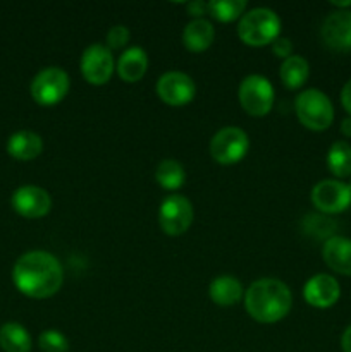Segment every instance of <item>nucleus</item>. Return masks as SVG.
I'll return each mask as SVG.
<instances>
[{
	"label": "nucleus",
	"mask_w": 351,
	"mask_h": 352,
	"mask_svg": "<svg viewBox=\"0 0 351 352\" xmlns=\"http://www.w3.org/2000/svg\"><path fill=\"white\" fill-rule=\"evenodd\" d=\"M210 299L219 306H234L243 298V285L231 275H222L210 284Z\"/></svg>",
	"instance_id": "nucleus-19"
},
{
	"label": "nucleus",
	"mask_w": 351,
	"mask_h": 352,
	"mask_svg": "<svg viewBox=\"0 0 351 352\" xmlns=\"http://www.w3.org/2000/svg\"><path fill=\"white\" fill-rule=\"evenodd\" d=\"M348 186H350V189H351V181H350V184H348Z\"/></svg>",
	"instance_id": "nucleus-33"
},
{
	"label": "nucleus",
	"mask_w": 351,
	"mask_h": 352,
	"mask_svg": "<svg viewBox=\"0 0 351 352\" xmlns=\"http://www.w3.org/2000/svg\"><path fill=\"white\" fill-rule=\"evenodd\" d=\"M196 86L188 74L179 71L165 72L157 81V95L171 107H182L195 98Z\"/></svg>",
	"instance_id": "nucleus-11"
},
{
	"label": "nucleus",
	"mask_w": 351,
	"mask_h": 352,
	"mask_svg": "<svg viewBox=\"0 0 351 352\" xmlns=\"http://www.w3.org/2000/svg\"><path fill=\"white\" fill-rule=\"evenodd\" d=\"M322 258L327 267L341 275H351V239L334 236L323 243Z\"/></svg>",
	"instance_id": "nucleus-15"
},
{
	"label": "nucleus",
	"mask_w": 351,
	"mask_h": 352,
	"mask_svg": "<svg viewBox=\"0 0 351 352\" xmlns=\"http://www.w3.org/2000/svg\"><path fill=\"white\" fill-rule=\"evenodd\" d=\"M341 347H343V352H351V325L344 330L341 337Z\"/></svg>",
	"instance_id": "nucleus-31"
},
{
	"label": "nucleus",
	"mask_w": 351,
	"mask_h": 352,
	"mask_svg": "<svg viewBox=\"0 0 351 352\" xmlns=\"http://www.w3.org/2000/svg\"><path fill=\"white\" fill-rule=\"evenodd\" d=\"M240 103L246 113L253 117L267 116L274 105V88L264 76L251 74L240 85Z\"/></svg>",
	"instance_id": "nucleus-5"
},
{
	"label": "nucleus",
	"mask_w": 351,
	"mask_h": 352,
	"mask_svg": "<svg viewBox=\"0 0 351 352\" xmlns=\"http://www.w3.org/2000/svg\"><path fill=\"white\" fill-rule=\"evenodd\" d=\"M43 151V141L33 131L14 133L7 141V153L16 160H34Z\"/></svg>",
	"instance_id": "nucleus-16"
},
{
	"label": "nucleus",
	"mask_w": 351,
	"mask_h": 352,
	"mask_svg": "<svg viewBox=\"0 0 351 352\" xmlns=\"http://www.w3.org/2000/svg\"><path fill=\"white\" fill-rule=\"evenodd\" d=\"M246 9L244 0H212L209 2V14L220 23H231L243 16Z\"/></svg>",
	"instance_id": "nucleus-25"
},
{
	"label": "nucleus",
	"mask_w": 351,
	"mask_h": 352,
	"mask_svg": "<svg viewBox=\"0 0 351 352\" xmlns=\"http://www.w3.org/2000/svg\"><path fill=\"white\" fill-rule=\"evenodd\" d=\"M295 110L299 122L312 131H323L332 124L334 107L320 89H306L295 100Z\"/></svg>",
	"instance_id": "nucleus-4"
},
{
	"label": "nucleus",
	"mask_w": 351,
	"mask_h": 352,
	"mask_svg": "<svg viewBox=\"0 0 351 352\" xmlns=\"http://www.w3.org/2000/svg\"><path fill=\"white\" fill-rule=\"evenodd\" d=\"M292 296L288 285L277 278H260L248 287L244 308L258 323H275L288 316Z\"/></svg>",
	"instance_id": "nucleus-2"
},
{
	"label": "nucleus",
	"mask_w": 351,
	"mask_h": 352,
	"mask_svg": "<svg viewBox=\"0 0 351 352\" xmlns=\"http://www.w3.org/2000/svg\"><path fill=\"white\" fill-rule=\"evenodd\" d=\"M303 296L310 306L326 309L336 305L341 296V289L336 278L327 274H319L306 282Z\"/></svg>",
	"instance_id": "nucleus-14"
},
{
	"label": "nucleus",
	"mask_w": 351,
	"mask_h": 352,
	"mask_svg": "<svg viewBox=\"0 0 351 352\" xmlns=\"http://www.w3.org/2000/svg\"><path fill=\"white\" fill-rule=\"evenodd\" d=\"M69 91V76L61 67H47L31 81V96L38 105H57Z\"/></svg>",
	"instance_id": "nucleus-7"
},
{
	"label": "nucleus",
	"mask_w": 351,
	"mask_h": 352,
	"mask_svg": "<svg viewBox=\"0 0 351 352\" xmlns=\"http://www.w3.org/2000/svg\"><path fill=\"white\" fill-rule=\"evenodd\" d=\"M158 223L167 236H182L193 223V205L181 195H171L160 203Z\"/></svg>",
	"instance_id": "nucleus-8"
},
{
	"label": "nucleus",
	"mask_w": 351,
	"mask_h": 352,
	"mask_svg": "<svg viewBox=\"0 0 351 352\" xmlns=\"http://www.w3.org/2000/svg\"><path fill=\"white\" fill-rule=\"evenodd\" d=\"M312 203L322 213H341L351 205V189L336 179H326L312 189Z\"/></svg>",
	"instance_id": "nucleus-9"
},
{
	"label": "nucleus",
	"mask_w": 351,
	"mask_h": 352,
	"mask_svg": "<svg viewBox=\"0 0 351 352\" xmlns=\"http://www.w3.org/2000/svg\"><path fill=\"white\" fill-rule=\"evenodd\" d=\"M117 74L123 81L136 82L145 76L148 69L147 52L140 47H131L117 60Z\"/></svg>",
	"instance_id": "nucleus-17"
},
{
	"label": "nucleus",
	"mask_w": 351,
	"mask_h": 352,
	"mask_svg": "<svg viewBox=\"0 0 351 352\" xmlns=\"http://www.w3.org/2000/svg\"><path fill=\"white\" fill-rule=\"evenodd\" d=\"M341 103H343L346 112L351 116V79L344 85L343 91H341Z\"/></svg>",
	"instance_id": "nucleus-30"
},
{
	"label": "nucleus",
	"mask_w": 351,
	"mask_h": 352,
	"mask_svg": "<svg viewBox=\"0 0 351 352\" xmlns=\"http://www.w3.org/2000/svg\"><path fill=\"white\" fill-rule=\"evenodd\" d=\"M158 186H162L167 191H178L182 188L186 181V172L182 165L176 160H164L158 164L157 172H155Z\"/></svg>",
	"instance_id": "nucleus-22"
},
{
	"label": "nucleus",
	"mask_w": 351,
	"mask_h": 352,
	"mask_svg": "<svg viewBox=\"0 0 351 352\" xmlns=\"http://www.w3.org/2000/svg\"><path fill=\"white\" fill-rule=\"evenodd\" d=\"M281 81L286 88L298 89L306 82L310 76V65L299 55H291L281 64Z\"/></svg>",
	"instance_id": "nucleus-20"
},
{
	"label": "nucleus",
	"mask_w": 351,
	"mask_h": 352,
	"mask_svg": "<svg viewBox=\"0 0 351 352\" xmlns=\"http://www.w3.org/2000/svg\"><path fill=\"white\" fill-rule=\"evenodd\" d=\"M250 148L248 134L240 127H224L210 141V155L220 165H234L243 160Z\"/></svg>",
	"instance_id": "nucleus-6"
},
{
	"label": "nucleus",
	"mask_w": 351,
	"mask_h": 352,
	"mask_svg": "<svg viewBox=\"0 0 351 352\" xmlns=\"http://www.w3.org/2000/svg\"><path fill=\"white\" fill-rule=\"evenodd\" d=\"M12 208L24 219H41L52 210V198L43 188L23 186L10 198Z\"/></svg>",
	"instance_id": "nucleus-12"
},
{
	"label": "nucleus",
	"mask_w": 351,
	"mask_h": 352,
	"mask_svg": "<svg viewBox=\"0 0 351 352\" xmlns=\"http://www.w3.org/2000/svg\"><path fill=\"white\" fill-rule=\"evenodd\" d=\"M83 78L93 86H102L112 78L114 57L112 52L103 45H89L81 55Z\"/></svg>",
	"instance_id": "nucleus-10"
},
{
	"label": "nucleus",
	"mask_w": 351,
	"mask_h": 352,
	"mask_svg": "<svg viewBox=\"0 0 351 352\" xmlns=\"http://www.w3.org/2000/svg\"><path fill=\"white\" fill-rule=\"evenodd\" d=\"M12 282L17 291L33 299L57 294L64 282V270L57 258L47 251H30L16 261Z\"/></svg>",
	"instance_id": "nucleus-1"
},
{
	"label": "nucleus",
	"mask_w": 351,
	"mask_h": 352,
	"mask_svg": "<svg viewBox=\"0 0 351 352\" xmlns=\"http://www.w3.org/2000/svg\"><path fill=\"white\" fill-rule=\"evenodd\" d=\"M337 229V223L327 215L320 213H310L303 219V230L315 239H330Z\"/></svg>",
	"instance_id": "nucleus-24"
},
{
	"label": "nucleus",
	"mask_w": 351,
	"mask_h": 352,
	"mask_svg": "<svg viewBox=\"0 0 351 352\" xmlns=\"http://www.w3.org/2000/svg\"><path fill=\"white\" fill-rule=\"evenodd\" d=\"M0 347L6 352H30L31 336L19 323H6L0 327Z\"/></svg>",
	"instance_id": "nucleus-21"
},
{
	"label": "nucleus",
	"mask_w": 351,
	"mask_h": 352,
	"mask_svg": "<svg viewBox=\"0 0 351 352\" xmlns=\"http://www.w3.org/2000/svg\"><path fill=\"white\" fill-rule=\"evenodd\" d=\"M279 31H281V19L274 10L265 7L246 12L237 24L240 40L250 47H265L274 43L279 38Z\"/></svg>",
	"instance_id": "nucleus-3"
},
{
	"label": "nucleus",
	"mask_w": 351,
	"mask_h": 352,
	"mask_svg": "<svg viewBox=\"0 0 351 352\" xmlns=\"http://www.w3.org/2000/svg\"><path fill=\"white\" fill-rule=\"evenodd\" d=\"M341 133L346 138H351V117H346L343 120V124H341Z\"/></svg>",
	"instance_id": "nucleus-32"
},
{
	"label": "nucleus",
	"mask_w": 351,
	"mask_h": 352,
	"mask_svg": "<svg viewBox=\"0 0 351 352\" xmlns=\"http://www.w3.org/2000/svg\"><path fill=\"white\" fill-rule=\"evenodd\" d=\"M186 9H188L189 16L196 17V19H202L203 14L209 12V3H205V2H189L188 6H186Z\"/></svg>",
	"instance_id": "nucleus-29"
},
{
	"label": "nucleus",
	"mask_w": 351,
	"mask_h": 352,
	"mask_svg": "<svg viewBox=\"0 0 351 352\" xmlns=\"http://www.w3.org/2000/svg\"><path fill=\"white\" fill-rule=\"evenodd\" d=\"M272 50H274V54L277 55V57L281 58H288L291 57V52H292V43L289 38H277V40L272 43Z\"/></svg>",
	"instance_id": "nucleus-28"
},
{
	"label": "nucleus",
	"mask_w": 351,
	"mask_h": 352,
	"mask_svg": "<svg viewBox=\"0 0 351 352\" xmlns=\"http://www.w3.org/2000/svg\"><path fill=\"white\" fill-rule=\"evenodd\" d=\"M327 165L336 177L351 175V144L346 141H336L327 153Z\"/></svg>",
	"instance_id": "nucleus-23"
},
{
	"label": "nucleus",
	"mask_w": 351,
	"mask_h": 352,
	"mask_svg": "<svg viewBox=\"0 0 351 352\" xmlns=\"http://www.w3.org/2000/svg\"><path fill=\"white\" fill-rule=\"evenodd\" d=\"M215 38V30L206 19H195L182 31V43L193 54L205 52Z\"/></svg>",
	"instance_id": "nucleus-18"
},
{
	"label": "nucleus",
	"mask_w": 351,
	"mask_h": 352,
	"mask_svg": "<svg viewBox=\"0 0 351 352\" xmlns=\"http://www.w3.org/2000/svg\"><path fill=\"white\" fill-rule=\"evenodd\" d=\"M129 36V30L126 26H120V24L112 26L109 30V33H107V47H109L110 52L120 50V48H124L127 45Z\"/></svg>",
	"instance_id": "nucleus-27"
},
{
	"label": "nucleus",
	"mask_w": 351,
	"mask_h": 352,
	"mask_svg": "<svg viewBox=\"0 0 351 352\" xmlns=\"http://www.w3.org/2000/svg\"><path fill=\"white\" fill-rule=\"evenodd\" d=\"M38 346L43 352H65L69 349V340L58 330H45L40 333Z\"/></svg>",
	"instance_id": "nucleus-26"
},
{
	"label": "nucleus",
	"mask_w": 351,
	"mask_h": 352,
	"mask_svg": "<svg viewBox=\"0 0 351 352\" xmlns=\"http://www.w3.org/2000/svg\"><path fill=\"white\" fill-rule=\"evenodd\" d=\"M322 40L330 50L351 52V10H334L323 19Z\"/></svg>",
	"instance_id": "nucleus-13"
}]
</instances>
